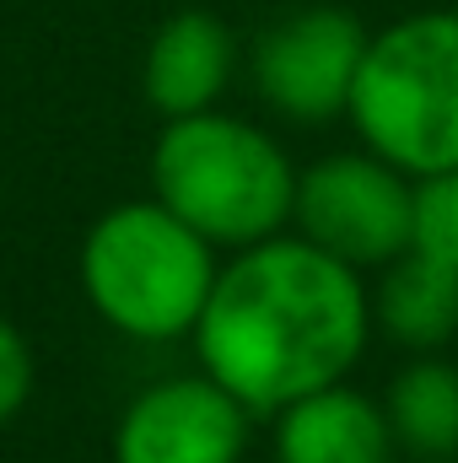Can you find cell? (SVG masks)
Instances as JSON below:
<instances>
[{
    "mask_svg": "<svg viewBox=\"0 0 458 463\" xmlns=\"http://www.w3.org/2000/svg\"><path fill=\"white\" fill-rule=\"evenodd\" d=\"M367 38L372 33L345 5H302L253 38V49H248L253 92L286 124L313 129V124L345 118Z\"/></svg>",
    "mask_w": 458,
    "mask_h": 463,
    "instance_id": "8992f818",
    "label": "cell"
},
{
    "mask_svg": "<svg viewBox=\"0 0 458 463\" xmlns=\"http://www.w3.org/2000/svg\"><path fill=\"white\" fill-rule=\"evenodd\" d=\"M33 399V345L16 324L0 318V431L27 410Z\"/></svg>",
    "mask_w": 458,
    "mask_h": 463,
    "instance_id": "4fadbf2b",
    "label": "cell"
},
{
    "mask_svg": "<svg viewBox=\"0 0 458 463\" xmlns=\"http://www.w3.org/2000/svg\"><path fill=\"white\" fill-rule=\"evenodd\" d=\"M372 324L410 355H443V345L458 335V275L405 248L394 264H383V280L372 291Z\"/></svg>",
    "mask_w": 458,
    "mask_h": 463,
    "instance_id": "30bf717a",
    "label": "cell"
},
{
    "mask_svg": "<svg viewBox=\"0 0 458 463\" xmlns=\"http://www.w3.org/2000/svg\"><path fill=\"white\" fill-rule=\"evenodd\" d=\"M356 140L405 178L458 167V11H415L367 38L350 92Z\"/></svg>",
    "mask_w": 458,
    "mask_h": 463,
    "instance_id": "277c9868",
    "label": "cell"
},
{
    "mask_svg": "<svg viewBox=\"0 0 458 463\" xmlns=\"http://www.w3.org/2000/svg\"><path fill=\"white\" fill-rule=\"evenodd\" d=\"M383 415L394 431V448L415 463L458 458V366L443 355H415L394 372L383 393Z\"/></svg>",
    "mask_w": 458,
    "mask_h": 463,
    "instance_id": "8fae6325",
    "label": "cell"
},
{
    "mask_svg": "<svg viewBox=\"0 0 458 463\" xmlns=\"http://www.w3.org/2000/svg\"><path fill=\"white\" fill-rule=\"evenodd\" d=\"M410 248L448 264L458 275V167L415 184V237H410Z\"/></svg>",
    "mask_w": 458,
    "mask_h": 463,
    "instance_id": "7c38bea8",
    "label": "cell"
},
{
    "mask_svg": "<svg viewBox=\"0 0 458 463\" xmlns=\"http://www.w3.org/2000/svg\"><path fill=\"white\" fill-rule=\"evenodd\" d=\"M253 415L205 372L140 388L114 426V463H243Z\"/></svg>",
    "mask_w": 458,
    "mask_h": 463,
    "instance_id": "52a82bcc",
    "label": "cell"
},
{
    "mask_svg": "<svg viewBox=\"0 0 458 463\" xmlns=\"http://www.w3.org/2000/svg\"><path fill=\"white\" fill-rule=\"evenodd\" d=\"M151 200L216 253H243L291 227L297 167L270 129L211 109L162 124L151 146Z\"/></svg>",
    "mask_w": 458,
    "mask_h": 463,
    "instance_id": "7a4b0ae2",
    "label": "cell"
},
{
    "mask_svg": "<svg viewBox=\"0 0 458 463\" xmlns=\"http://www.w3.org/2000/svg\"><path fill=\"white\" fill-rule=\"evenodd\" d=\"M367 335V275L297 232H281L216 269L189 340L200 350V372L216 377L248 415H275L313 388L345 383Z\"/></svg>",
    "mask_w": 458,
    "mask_h": 463,
    "instance_id": "6da1fadb",
    "label": "cell"
},
{
    "mask_svg": "<svg viewBox=\"0 0 458 463\" xmlns=\"http://www.w3.org/2000/svg\"><path fill=\"white\" fill-rule=\"evenodd\" d=\"M216 269V248L162 200H124L103 211L81 242V291L92 313L140 345L189 340L211 302Z\"/></svg>",
    "mask_w": 458,
    "mask_h": 463,
    "instance_id": "3957f363",
    "label": "cell"
},
{
    "mask_svg": "<svg viewBox=\"0 0 458 463\" xmlns=\"http://www.w3.org/2000/svg\"><path fill=\"white\" fill-rule=\"evenodd\" d=\"M237 76V38L216 11H173L140 60V92L162 118L211 114Z\"/></svg>",
    "mask_w": 458,
    "mask_h": 463,
    "instance_id": "ba28073f",
    "label": "cell"
},
{
    "mask_svg": "<svg viewBox=\"0 0 458 463\" xmlns=\"http://www.w3.org/2000/svg\"><path fill=\"white\" fill-rule=\"evenodd\" d=\"M394 431L383 399L329 383L275 410V463H394Z\"/></svg>",
    "mask_w": 458,
    "mask_h": 463,
    "instance_id": "9c48e42d",
    "label": "cell"
},
{
    "mask_svg": "<svg viewBox=\"0 0 458 463\" xmlns=\"http://www.w3.org/2000/svg\"><path fill=\"white\" fill-rule=\"evenodd\" d=\"M291 227L302 242L324 248L356 275L383 269L415 237V178H405L367 146L319 156L297 173Z\"/></svg>",
    "mask_w": 458,
    "mask_h": 463,
    "instance_id": "5b68a950",
    "label": "cell"
}]
</instances>
